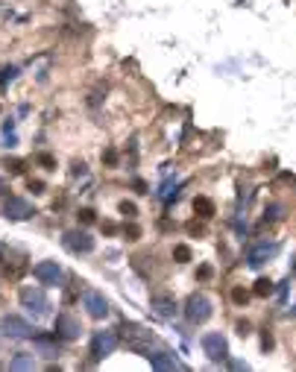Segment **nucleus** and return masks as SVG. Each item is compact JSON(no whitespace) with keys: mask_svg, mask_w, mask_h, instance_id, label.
I'll return each instance as SVG.
<instances>
[{"mask_svg":"<svg viewBox=\"0 0 296 372\" xmlns=\"http://www.w3.org/2000/svg\"><path fill=\"white\" fill-rule=\"evenodd\" d=\"M120 337H123V343H126V349L138 352V355H147L150 352V346H153V331H147V328L135 326V323H126V326L120 328Z\"/></svg>","mask_w":296,"mask_h":372,"instance_id":"obj_1","label":"nucleus"},{"mask_svg":"<svg viewBox=\"0 0 296 372\" xmlns=\"http://www.w3.org/2000/svg\"><path fill=\"white\" fill-rule=\"evenodd\" d=\"M18 299H21V305H24L30 314H36V316L50 314V302H47V296H44L41 287H24V290L18 293Z\"/></svg>","mask_w":296,"mask_h":372,"instance_id":"obj_2","label":"nucleus"},{"mask_svg":"<svg viewBox=\"0 0 296 372\" xmlns=\"http://www.w3.org/2000/svg\"><path fill=\"white\" fill-rule=\"evenodd\" d=\"M185 316H188V323H194V326H202V323L211 316V302H208L202 293H194V296H188Z\"/></svg>","mask_w":296,"mask_h":372,"instance_id":"obj_3","label":"nucleus"},{"mask_svg":"<svg viewBox=\"0 0 296 372\" xmlns=\"http://www.w3.org/2000/svg\"><path fill=\"white\" fill-rule=\"evenodd\" d=\"M62 244H65V249L73 252V255H88V252L94 249V237L88 232H68L62 237Z\"/></svg>","mask_w":296,"mask_h":372,"instance_id":"obj_4","label":"nucleus"},{"mask_svg":"<svg viewBox=\"0 0 296 372\" xmlns=\"http://www.w3.org/2000/svg\"><path fill=\"white\" fill-rule=\"evenodd\" d=\"M115 349H118V334H115V331H97L94 340H91V355H94V361L112 355Z\"/></svg>","mask_w":296,"mask_h":372,"instance_id":"obj_5","label":"nucleus"},{"mask_svg":"<svg viewBox=\"0 0 296 372\" xmlns=\"http://www.w3.org/2000/svg\"><path fill=\"white\" fill-rule=\"evenodd\" d=\"M202 352L211 358V361H226L229 358V346H226V337L223 334H205L202 337Z\"/></svg>","mask_w":296,"mask_h":372,"instance_id":"obj_6","label":"nucleus"},{"mask_svg":"<svg viewBox=\"0 0 296 372\" xmlns=\"http://www.w3.org/2000/svg\"><path fill=\"white\" fill-rule=\"evenodd\" d=\"M0 328H3V334H9V337H18V340H24L33 334V326L26 323V320H21V316H15V314H6L3 320H0Z\"/></svg>","mask_w":296,"mask_h":372,"instance_id":"obj_7","label":"nucleus"},{"mask_svg":"<svg viewBox=\"0 0 296 372\" xmlns=\"http://www.w3.org/2000/svg\"><path fill=\"white\" fill-rule=\"evenodd\" d=\"M83 305H85V311H88V316H94V320L109 316V302H106V296H103V293L85 290L83 293Z\"/></svg>","mask_w":296,"mask_h":372,"instance_id":"obj_8","label":"nucleus"},{"mask_svg":"<svg viewBox=\"0 0 296 372\" xmlns=\"http://www.w3.org/2000/svg\"><path fill=\"white\" fill-rule=\"evenodd\" d=\"M3 214H6L9 220H26V217H33V214H36V208H33L26 199H21V197H9L6 202H3Z\"/></svg>","mask_w":296,"mask_h":372,"instance_id":"obj_9","label":"nucleus"},{"mask_svg":"<svg viewBox=\"0 0 296 372\" xmlns=\"http://www.w3.org/2000/svg\"><path fill=\"white\" fill-rule=\"evenodd\" d=\"M33 276H36L41 284H59L62 281V267L56 261H38L33 267Z\"/></svg>","mask_w":296,"mask_h":372,"instance_id":"obj_10","label":"nucleus"},{"mask_svg":"<svg viewBox=\"0 0 296 372\" xmlns=\"http://www.w3.org/2000/svg\"><path fill=\"white\" fill-rule=\"evenodd\" d=\"M150 308H153V314L162 316V320H173V316H176V302H173V296H167V293H153V296H150Z\"/></svg>","mask_w":296,"mask_h":372,"instance_id":"obj_11","label":"nucleus"},{"mask_svg":"<svg viewBox=\"0 0 296 372\" xmlns=\"http://www.w3.org/2000/svg\"><path fill=\"white\" fill-rule=\"evenodd\" d=\"M79 334H83L79 320H73L71 314H59V316H56V337H62V340H76Z\"/></svg>","mask_w":296,"mask_h":372,"instance_id":"obj_12","label":"nucleus"},{"mask_svg":"<svg viewBox=\"0 0 296 372\" xmlns=\"http://www.w3.org/2000/svg\"><path fill=\"white\" fill-rule=\"evenodd\" d=\"M276 252H279V246H276V244H270V246L261 244L258 249H252V252H249V267H261V264H264L267 258H273Z\"/></svg>","mask_w":296,"mask_h":372,"instance_id":"obj_13","label":"nucleus"},{"mask_svg":"<svg viewBox=\"0 0 296 372\" xmlns=\"http://www.w3.org/2000/svg\"><path fill=\"white\" fill-rule=\"evenodd\" d=\"M214 199L208 197H194V214H200L202 220H208V217H214Z\"/></svg>","mask_w":296,"mask_h":372,"instance_id":"obj_14","label":"nucleus"},{"mask_svg":"<svg viewBox=\"0 0 296 372\" xmlns=\"http://www.w3.org/2000/svg\"><path fill=\"white\" fill-rule=\"evenodd\" d=\"M147 358H150V366H153V369H179V363L173 361V355H165V352H162V355H147Z\"/></svg>","mask_w":296,"mask_h":372,"instance_id":"obj_15","label":"nucleus"},{"mask_svg":"<svg viewBox=\"0 0 296 372\" xmlns=\"http://www.w3.org/2000/svg\"><path fill=\"white\" fill-rule=\"evenodd\" d=\"M191 258H194V252H191L188 244H176V246H173V261L185 264V261H191Z\"/></svg>","mask_w":296,"mask_h":372,"instance_id":"obj_16","label":"nucleus"},{"mask_svg":"<svg viewBox=\"0 0 296 372\" xmlns=\"http://www.w3.org/2000/svg\"><path fill=\"white\" fill-rule=\"evenodd\" d=\"M33 355H18V358H12L9 361V369H33Z\"/></svg>","mask_w":296,"mask_h":372,"instance_id":"obj_17","label":"nucleus"},{"mask_svg":"<svg viewBox=\"0 0 296 372\" xmlns=\"http://www.w3.org/2000/svg\"><path fill=\"white\" fill-rule=\"evenodd\" d=\"M252 293L261 296V299H264V296H270V293H273V281L270 279H258V281H255V287H252Z\"/></svg>","mask_w":296,"mask_h":372,"instance_id":"obj_18","label":"nucleus"},{"mask_svg":"<svg viewBox=\"0 0 296 372\" xmlns=\"http://www.w3.org/2000/svg\"><path fill=\"white\" fill-rule=\"evenodd\" d=\"M36 162L41 164L44 170H56V158H53L50 152H38V155H36Z\"/></svg>","mask_w":296,"mask_h":372,"instance_id":"obj_19","label":"nucleus"},{"mask_svg":"<svg viewBox=\"0 0 296 372\" xmlns=\"http://www.w3.org/2000/svg\"><path fill=\"white\" fill-rule=\"evenodd\" d=\"M232 302H235V305H247L249 302V290H244V287H232Z\"/></svg>","mask_w":296,"mask_h":372,"instance_id":"obj_20","label":"nucleus"},{"mask_svg":"<svg viewBox=\"0 0 296 372\" xmlns=\"http://www.w3.org/2000/svg\"><path fill=\"white\" fill-rule=\"evenodd\" d=\"M76 220L83 223V226H91V223L97 220V214L91 208H79V214H76Z\"/></svg>","mask_w":296,"mask_h":372,"instance_id":"obj_21","label":"nucleus"},{"mask_svg":"<svg viewBox=\"0 0 296 372\" xmlns=\"http://www.w3.org/2000/svg\"><path fill=\"white\" fill-rule=\"evenodd\" d=\"M103 164H109V167L118 164V150H115V147H106V150H103Z\"/></svg>","mask_w":296,"mask_h":372,"instance_id":"obj_22","label":"nucleus"},{"mask_svg":"<svg viewBox=\"0 0 296 372\" xmlns=\"http://www.w3.org/2000/svg\"><path fill=\"white\" fill-rule=\"evenodd\" d=\"M6 170L9 173H24V162L21 158H6Z\"/></svg>","mask_w":296,"mask_h":372,"instance_id":"obj_23","label":"nucleus"},{"mask_svg":"<svg viewBox=\"0 0 296 372\" xmlns=\"http://www.w3.org/2000/svg\"><path fill=\"white\" fill-rule=\"evenodd\" d=\"M123 234H126V241H138V237H141V229H138L135 223H129V226L123 229Z\"/></svg>","mask_w":296,"mask_h":372,"instance_id":"obj_24","label":"nucleus"},{"mask_svg":"<svg viewBox=\"0 0 296 372\" xmlns=\"http://www.w3.org/2000/svg\"><path fill=\"white\" fill-rule=\"evenodd\" d=\"M120 214H126V217H135V214H138L135 202H126V199H123V202H120Z\"/></svg>","mask_w":296,"mask_h":372,"instance_id":"obj_25","label":"nucleus"},{"mask_svg":"<svg viewBox=\"0 0 296 372\" xmlns=\"http://www.w3.org/2000/svg\"><path fill=\"white\" fill-rule=\"evenodd\" d=\"M211 276H214V270L208 267V264H202V267L197 270V279H200V281H208V279H211Z\"/></svg>","mask_w":296,"mask_h":372,"instance_id":"obj_26","label":"nucleus"},{"mask_svg":"<svg viewBox=\"0 0 296 372\" xmlns=\"http://www.w3.org/2000/svg\"><path fill=\"white\" fill-rule=\"evenodd\" d=\"M273 346H276V340H273V334H270V331H264V334H261V349L267 352V349H273Z\"/></svg>","mask_w":296,"mask_h":372,"instance_id":"obj_27","label":"nucleus"},{"mask_svg":"<svg viewBox=\"0 0 296 372\" xmlns=\"http://www.w3.org/2000/svg\"><path fill=\"white\" fill-rule=\"evenodd\" d=\"M26 185H30V191H33V194H44V182H41V179H30Z\"/></svg>","mask_w":296,"mask_h":372,"instance_id":"obj_28","label":"nucleus"},{"mask_svg":"<svg viewBox=\"0 0 296 372\" xmlns=\"http://www.w3.org/2000/svg\"><path fill=\"white\" fill-rule=\"evenodd\" d=\"M188 232L191 234H205V226H202V223H197V220H191L188 223Z\"/></svg>","mask_w":296,"mask_h":372,"instance_id":"obj_29","label":"nucleus"},{"mask_svg":"<svg viewBox=\"0 0 296 372\" xmlns=\"http://www.w3.org/2000/svg\"><path fill=\"white\" fill-rule=\"evenodd\" d=\"M12 79H15V68L0 70V85H3V82H12Z\"/></svg>","mask_w":296,"mask_h":372,"instance_id":"obj_30","label":"nucleus"},{"mask_svg":"<svg viewBox=\"0 0 296 372\" xmlns=\"http://www.w3.org/2000/svg\"><path fill=\"white\" fill-rule=\"evenodd\" d=\"M279 211H282V205H270L267 208V220H279Z\"/></svg>","mask_w":296,"mask_h":372,"instance_id":"obj_31","label":"nucleus"},{"mask_svg":"<svg viewBox=\"0 0 296 372\" xmlns=\"http://www.w3.org/2000/svg\"><path fill=\"white\" fill-rule=\"evenodd\" d=\"M237 334H240V337H247V334H249V323H247V320H240V323H237Z\"/></svg>","mask_w":296,"mask_h":372,"instance_id":"obj_32","label":"nucleus"},{"mask_svg":"<svg viewBox=\"0 0 296 372\" xmlns=\"http://www.w3.org/2000/svg\"><path fill=\"white\" fill-rule=\"evenodd\" d=\"M103 232H106V234H115V232H118V226H115V223H103Z\"/></svg>","mask_w":296,"mask_h":372,"instance_id":"obj_33","label":"nucleus"},{"mask_svg":"<svg viewBox=\"0 0 296 372\" xmlns=\"http://www.w3.org/2000/svg\"><path fill=\"white\" fill-rule=\"evenodd\" d=\"M79 173H85V164H83V162L73 164V176H79Z\"/></svg>","mask_w":296,"mask_h":372,"instance_id":"obj_34","label":"nucleus"}]
</instances>
